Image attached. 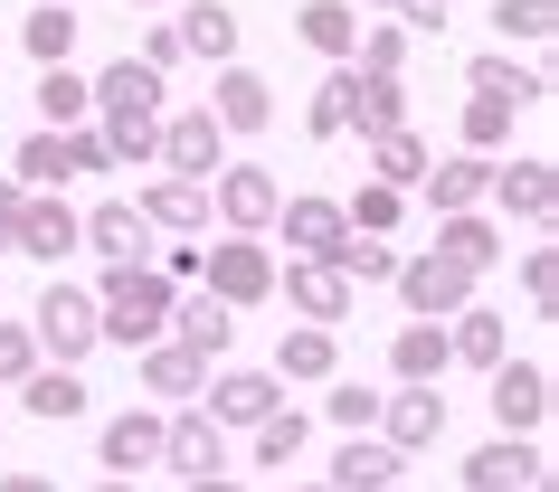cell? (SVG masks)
<instances>
[{
  "label": "cell",
  "mask_w": 559,
  "mask_h": 492,
  "mask_svg": "<svg viewBox=\"0 0 559 492\" xmlns=\"http://www.w3.org/2000/svg\"><path fill=\"white\" fill-rule=\"evenodd\" d=\"M95 341H115V350H143V341H162L171 332V275L162 265H105L95 275Z\"/></svg>",
  "instance_id": "cell-1"
},
{
  "label": "cell",
  "mask_w": 559,
  "mask_h": 492,
  "mask_svg": "<svg viewBox=\"0 0 559 492\" xmlns=\"http://www.w3.org/2000/svg\"><path fill=\"white\" fill-rule=\"evenodd\" d=\"M95 171H115L95 123H38L29 143L10 152V180L20 190H67V180H95Z\"/></svg>",
  "instance_id": "cell-2"
},
{
  "label": "cell",
  "mask_w": 559,
  "mask_h": 492,
  "mask_svg": "<svg viewBox=\"0 0 559 492\" xmlns=\"http://www.w3.org/2000/svg\"><path fill=\"white\" fill-rule=\"evenodd\" d=\"M29 341H38V360H58V370H86L95 350V293L86 285H67V275H48L38 285V303H29Z\"/></svg>",
  "instance_id": "cell-3"
},
{
  "label": "cell",
  "mask_w": 559,
  "mask_h": 492,
  "mask_svg": "<svg viewBox=\"0 0 559 492\" xmlns=\"http://www.w3.org/2000/svg\"><path fill=\"white\" fill-rule=\"evenodd\" d=\"M200 285L228 303V313H257L275 303V247L265 237H209L200 247Z\"/></svg>",
  "instance_id": "cell-4"
},
{
  "label": "cell",
  "mask_w": 559,
  "mask_h": 492,
  "mask_svg": "<svg viewBox=\"0 0 559 492\" xmlns=\"http://www.w3.org/2000/svg\"><path fill=\"white\" fill-rule=\"evenodd\" d=\"M275 200H285V180L265 161H218L209 171V228L218 237H265L275 228Z\"/></svg>",
  "instance_id": "cell-5"
},
{
  "label": "cell",
  "mask_w": 559,
  "mask_h": 492,
  "mask_svg": "<svg viewBox=\"0 0 559 492\" xmlns=\"http://www.w3.org/2000/svg\"><path fill=\"white\" fill-rule=\"evenodd\" d=\"M484 208H493L502 228H512V218H522V228H550L559 218V171L540 152H502L493 180H484Z\"/></svg>",
  "instance_id": "cell-6"
},
{
  "label": "cell",
  "mask_w": 559,
  "mask_h": 492,
  "mask_svg": "<svg viewBox=\"0 0 559 492\" xmlns=\"http://www.w3.org/2000/svg\"><path fill=\"white\" fill-rule=\"evenodd\" d=\"M275 303L295 322H323V332H342V322L360 313V285L342 275V265H313V256H285L275 265Z\"/></svg>",
  "instance_id": "cell-7"
},
{
  "label": "cell",
  "mask_w": 559,
  "mask_h": 492,
  "mask_svg": "<svg viewBox=\"0 0 559 492\" xmlns=\"http://www.w3.org/2000/svg\"><path fill=\"white\" fill-rule=\"evenodd\" d=\"M389 293H399V313H408V322H445V313H465V303H474V275H465V265H445L437 247H417V256H399Z\"/></svg>",
  "instance_id": "cell-8"
},
{
  "label": "cell",
  "mask_w": 559,
  "mask_h": 492,
  "mask_svg": "<svg viewBox=\"0 0 559 492\" xmlns=\"http://www.w3.org/2000/svg\"><path fill=\"white\" fill-rule=\"evenodd\" d=\"M228 455H237L228 427H218L200 398H190V407H162V473H180V483H190V473H237Z\"/></svg>",
  "instance_id": "cell-9"
},
{
  "label": "cell",
  "mask_w": 559,
  "mask_h": 492,
  "mask_svg": "<svg viewBox=\"0 0 559 492\" xmlns=\"http://www.w3.org/2000/svg\"><path fill=\"white\" fill-rule=\"evenodd\" d=\"M228 161V133H218V115L209 105H171L162 115V152H152V171H171V180H200L209 190V171Z\"/></svg>",
  "instance_id": "cell-10"
},
{
  "label": "cell",
  "mask_w": 559,
  "mask_h": 492,
  "mask_svg": "<svg viewBox=\"0 0 559 492\" xmlns=\"http://www.w3.org/2000/svg\"><path fill=\"white\" fill-rule=\"evenodd\" d=\"M484 407H493V435H540L550 427V370L540 360H493L484 370Z\"/></svg>",
  "instance_id": "cell-11"
},
{
  "label": "cell",
  "mask_w": 559,
  "mask_h": 492,
  "mask_svg": "<svg viewBox=\"0 0 559 492\" xmlns=\"http://www.w3.org/2000/svg\"><path fill=\"white\" fill-rule=\"evenodd\" d=\"M76 247H86V256H105V265H152L162 228H152L133 200H95V208H76Z\"/></svg>",
  "instance_id": "cell-12"
},
{
  "label": "cell",
  "mask_w": 559,
  "mask_h": 492,
  "mask_svg": "<svg viewBox=\"0 0 559 492\" xmlns=\"http://www.w3.org/2000/svg\"><path fill=\"white\" fill-rule=\"evenodd\" d=\"M265 237H285V256L332 265V256H342V237H352V218H342V200H323V190H295V200H275V228H265Z\"/></svg>",
  "instance_id": "cell-13"
},
{
  "label": "cell",
  "mask_w": 559,
  "mask_h": 492,
  "mask_svg": "<svg viewBox=\"0 0 559 492\" xmlns=\"http://www.w3.org/2000/svg\"><path fill=\"white\" fill-rule=\"evenodd\" d=\"M200 407H209L228 435H247L257 417H275V407H285V379H275V370H237V360H218V370H209V388H200Z\"/></svg>",
  "instance_id": "cell-14"
},
{
  "label": "cell",
  "mask_w": 559,
  "mask_h": 492,
  "mask_svg": "<svg viewBox=\"0 0 559 492\" xmlns=\"http://www.w3.org/2000/svg\"><path fill=\"white\" fill-rule=\"evenodd\" d=\"M427 247H437L445 265H465L474 285H484V275H493V265L512 256V228H502L493 208H445V218H437V237H427Z\"/></svg>",
  "instance_id": "cell-15"
},
{
  "label": "cell",
  "mask_w": 559,
  "mask_h": 492,
  "mask_svg": "<svg viewBox=\"0 0 559 492\" xmlns=\"http://www.w3.org/2000/svg\"><path fill=\"white\" fill-rule=\"evenodd\" d=\"M209 115H218V133H265V123H275V86H265L257 67L247 58H228V67H209Z\"/></svg>",
  "instance_id": "cell-16"
},
{
  "label": "cell",
  "mask_w": 559,
  "mask_h": 492,
  "mask_svg": "<svg viewBox=\"0 0 559 492\" xmlns=\"http://www.w3.org/2000/svg\"><path fill=\"white\" fill-rule=\"evenodd\" d=\"M133 388H143L152 407H190V398L209 388V360H200V350H180L171 332H162V341L133 350Z\"/></svg>",
  "instance_id": "cell-17"
},
{
  "label": "cell",
  "mask_w": 559,
  "mask_h": 492,
  "mask_svg": "<svg viewBox=\"0 0 559 492\" xmlns=\"http://www.w3.org/2000/svg\"><path fill=\"white\" fill-rule=\"evenodd\" d=\"M171 341H180V350H200L209 370H218V360L237 350V313H228L209 285H180V293H171Z\"/></svg>",
  "instance_id": "cell-18"
},
{
  "label": "cell",
  "mask_w": 559,
  "mask_h": 492,
  "mask_svg": "<svg viewBox=\"0 0 559 492\" xmlns=\"http://www.w3.org/2000/svg\"><path fill=\"white\" fill-rule=\"evenodd\" d=\"M370 435H389V445H399V455H427V445H445V388H389L380 398V427Z\"/></svg>",
  "instance_id": "cell-19"
},
{
  "label": "cell",
  "mask_w": 559,
  "mask_h": 492,
  "mask_svg": "<svg viewBox=\"0 0 559 492\" xmlns=\"http://www.w3.org/2000/svg\"><path fill=\"white\" fill-rule=\"evenodd\" d=\"M95 464H105V473H152V464H162V407H123V417H105V427H95Z\"/></svg>",
  "instance_id": "cell-20"
},
{
  "label": "cell",
  "mask_w": 559,
  "mask_h": 492,
  "mask_svg": "<svg viewBox=\"0 0 559 492\" xmlns=\"http://www.w3.org/2000/svg\"><path fill=\"white\" fill-rule=\"evenodd\" d=\"M465 95H502L512 115H531V105H550V67L512 58V48H484V58L465 67Z\"/></svg>",
  "instance_id": "cell-21"
},
{
  "label": "cell",
  "mask_w": 559,
  "mask_h": 492,
  "mask_svg": "<svg viewBox=\"0 0 559 492\" xmlns=\"http://www.w3.org/2000/svg\"><path fill=\"white\" fill-rule=\"evenodd\" d=\"M265 370L295 379V388H323V379H342V332H323V322H285Z\"/></svg>",
  "instance_id": "cell-22"
},
{
  "label": "cell",
  "mask_w": 559,
  "mask_h": 492,
  "mask_svg": "<svg viewBox=\"0 0 559 492\" xmlns=\"http://www.w3.org/2000/svg\"><path fill=\"white\" fill-rule=\"evenodd\" d=\"M323 483L332 492H389V483H408V455L389 435H342V455H332Z\"/></svg>",
  "instance_id": "cell-23"
},
{
  "label": "cell",
  "mask_w": 559,
  "mask_h": 492,
  "mask_svg": "<svg viewBox=\"0 0 559 492\" xmlns=\"http://www.w3.org/2000/svg\"><path fill=\"white\" fill-rule=\"evenodd\" d=\"M20 256H38L48 275L76 256V208H67L58 190H29V200H20Z\"/></svg>",
  "instance_id": "cell-24"
},
{
  "label": "cell",
  "mask_w": 559,
  "mask_h": 492,
  "mask_svg": "<svg viewBox=\"0 0 559 492\" xmlns=\"http://www.w3.org/2000/svg\"><path fill=\"white\" fill-rule=\"evenodd\" d=\"M133 208H143L162 237H209V190L200 180H171V171H152L143 190H133Z\"/></svg>",
  "instance_id": "cell-25"
},
{
  "label": "cell",
  "mask_w": 559,
  "mask_h": 492,
  "mask_svg": "<svg viewBox=\"0 0 559 492\" xmlns=\"http://www.w3.org/2000/svg\"><path fill=\"white\" fill-rule=\"evenodd\" d=\"M540 435H493V445H474L465 455V492H522L531 473H540Z\"/></svg>",
  "instance_id": "cell-26"
},
{
  "label": "cell",
  "mask_w": 559,
  "mask_h": 492,
  "mask_svg": "<svg viewBox=\"0 0 559 492\" xmlns=\"http://www.w3.org/2000/svg\"><path fill=\"white\" fill-rule=\"evenodd\" d=\"M95 115H171V76H152V67L123 48V58L95 76Z\"/></svg>",
  "instance_id": "cell-27"
},
{
  "label": "cell",
  "mask_w": 559,
  "mask_h": 492,
  "mask_svg": "<svg viewBox=\"0 0 559 492\" xmlns=\"http://www.w3.org/2000/svg\"><path fill=\"white\" fill-rule=\"evenodd\" d=\"M445 370H455L445 322H399V332H389V379H399V388H437Z\"/></svg>",
  "instance_id": "cell-28"
},
{
  "label": "cell",
  "mask_w": 559,
  "mask_h": 492,
  "mask_svg": "<svg viewBox=\"0 0 559 492\" xmlns=\"http://www.w3.org/2000/svg\"><path fill=\"white\" fill-rule=\"evenodd\" d=\"M20 407H29L38 427H76L95 407V388H86V370H58V360H38L29 379H20Z\"/></svg>",
  "instance_id": "cell-29"
},
{
  "label": "cell",
  "mask_w": 559,
  "mask_h": 492,
  "mask_svg": "<svg viewBox=\"0 0 559 492\" xmlns=\"http://www.w3.org/2000/svg\"><path fill=\"white\" fill-rule=\"evenodd\" d=\"M304 445H313V417H304L295 398L247 427V464H257V473H275V483H285V464H304Z\"/></svg>",
  "instance_id": "cell-30"
},
{
  "label": "cell",
  "mask_w": 559,
  "mask_h": 492,
  "mask_svg": "<svg viewBox=\"0 0 559 492\" xmlns=\"http://www.w3.org/2000/svg\"><path fill=\"white\" fill-rule=\"evenodd\" d=\"M360 161H370V180H389V190H408V200H417V180H427V161H437V143H427L417 123H399V133H370Z\"/></svg>",
  "instance_id": "cell-31"
},
{
  "label": "cell",
  "mask_w": 559,
  "mask_h": 492,
  "mask_svg": "<svg viewBox=\"0 0 559 492\" xmlns=\"http://www.w3.org/2000/svg\"><path fill=\"white\" fill-rule=\"evenodd\" d=\"M171 29H180V48H190L200 67L237 58V10H218V0H171Z\"/></svg>",
  "instance_id": "cell-32"
},
{
  "label": "cell",
  "mask_w": 559,
  "mask_h": 492,
  "mask_svg": "<svg viewBox=\"0 0 559 492\" xmlns=\"http://www.w3.org/2000/svg\"><path fill=\"white\" fill-rule=\"evenodd\" d=\"M484 180H493V161H484V152H455V161H427L417 200H427V218H445V208H484Z\"/></svg>",
  "instance_id": "cell-33"
},
{
  "label": "cell",
  "mask_w": 559,
  "mask_h": 492,
  "mask_svg": "<svg viewBox=\"0 0 559 492\" xmlns=\"http://www.w3.org/2000/svg\"><path fill=\"white\" fill-rule=\"evenodd\" d=\"M295 38H304L323 67H342V58L360 48V10H352V0H304V10H295Z\"/></svg>",
  "instance_id": "cell-34"
},
{
  "label": "cell",
  "mask_w": 559,
  "mask_h": 492,
  "mask_svg": "<svg viewBox=\"0 0 559 492\" xmlns=\"http://www.w3.org/2000/svg\"><path fill=\"white\" fill-rule=\"evenodd\" d=\"M445 350H455V370H493V360H512V332H502V313L465 303V313H445Z\"/></svg>",
  "instance_id": "cell-35"
},
{
  "label": "cell",
  "mask_w": 559,
  "mask_h": 492,
  "mask_svg": "<svg viewBox=\"0 0 559 492\" xmlns=\"http://www.w3.org/2000/svg\"><path fill=\"white\" fill-rule=\"evenodd\" d=\"M408 123V76H360L352 67V133L370 143V133H399Z\"/></svg>",
  "instance_id": "cell-36"
},
{
  "label": "cell",
  "mask_w": 559,
  "mask_h": 492,
  "mask_svg": "<svg viewBox=\"0 0 559 492\" xmlns=\"http://www.w3.org/2000/svg\"><path fill=\"white\" fill-rule=\"evenodd\" d=\"M38 123H95V76H76V58L67 67H38Z\"/></svg>",
  "instance_id": "cell-37"
},
{
  "label": "cell",
  "mask_w": 559,
  "mask_h": 492,
  "mask_svg": "<svg viewBox=\"0 0 559 492\" xmlns=\"http://www.w3.org/2000/svg\"><path fill=\"white\" fill-rule=\"evenodd\" d=\"M304 133H313V143H352V58L323 67V86L304 105Z\"/></svg>",
  "instance_id": "cell-38"
},
{
  "label": "cell",
  "mask_w": 559,
  "mask_h": 492,
  "mask_svg": "<svg viewBox=\"0 0 559 492\" xmlns=\"http://www.w3.org/2000/svg\"><path fill=\"white\" fill-rule=\"evenodd\" d=\"M20 48H29V67H67L76 58V10H67V0L29 10V20H20Z\"/></svg>",
  "instance_id": "cell-39"
},
{
  "label": "cell",
  "mask_w": 559,
  "mask_h": 492,
  "mask_svg": "<svg viewBox=\"0 0 559 492\" xmlns=\"http://www.w3.org/2000/svg\"><path fill=\"white\" fill-rule=\"evenodd\" d=\"M455 143L484 152V161H502V152H512V105H502V95H465V115H455Z\"/></svg>",
  "instance_id": "cell-40"
},
{
  "label": "cell",
  "mask_w": 559,
  "mask_h": 492,
  "mask_svg": "<svg viewBox=\"0 0 559 492\" xmlns=\"http://www.w3.org/2000/svg\"><path fill=\"white\" fill-rule=\"evenodd\" d=\"M559 0H493V48H550Z\"/></svg>",
  "instance_id": "cell-41"
},
{
  "label": "cell",
  "mask_w": 559,
  "mask_h": 492,
  "mask_svg": "<svg viewBox=\"0 0 559 492\" xmlns=\"http://www.w3.org/2000/svg\"><path fill=\"white\" fill-rule=\"evenodd\" d=\"M342 218H352L360 237H399V228H408V190H389V180H360L352 200H342Z\"/></svg>",
  "instance_id": "cell-42"
},
{
  "label": "cell",
  "mask_w": 559,
  "mask_h": 492,
  "mask_svg": "<svg viewBox=\"0 0 559 492\" xmlns=\"http://www.w3.org/2000/svg\"><path fill=\"white\" fill-rule=\"evenodd\" d=\"M408 48H417V38L399 29V20H360V48H352V67H360V76H408Z\"/></svg>",
  "instance_id": "cell-43"
},
{
  "label": "cell",
  "mask_w": 559,
  "mask_h": 492,
  "mask_svg": "<svg viewBox=\"0 0 559 492\" xmlns=\"http://www.w3.org/2000/svg\"><path fill=\"white\" fill-rule=\"evenodd\" d=\"M380 398H389V388H360V379H323V417H332L342 435H370V427H380Z\"/></svg>",
  "instance_id": "cell-44"
},
{
  "label": "cell",
  "mask_w": 559,
  "mask_h": 492,
  "mask_svg": "<svg viewBox=\"0 0 559 492\" xmlns=\"http://www.w3.org/2000/svg\"><path fill=\"white\" fill-rule=\"evenodd\" d=\"M105 133V161H152L162 152V115H95Z\"/></svg>",
  "instance_id": "cell-45"
},
{
  "label": "cell",
  "mask_w": 559,
  "mask_h": 492,
  "mask_svg": "<svg viewBox=\"0 0 559 492\" xmlns=\"http://www.w3.org/2000/svg\"><path fill=\"white\" fill-rule=\"evenodd\" d=\"M522 303H531V313H559V256H550V228H531V247H522Z\"/></svg>",
  "instance_id": "cell-46"
},
{
  "label": "cell",
  "mask_w": 559,
  "mask_h": 492,
  "mask_svg": "<svg viewBox=\"0 0 559 492\" xmlns=\"http://www.w3.org/2000/svg\"><path fill=\"white\" fill-rule=\"evenodd\" d=\"M332 265H342V275H352V285H389V275H399V247H389V237H342V256H332Z\"/></svg>",
  "instance_id": "cell-47"
},
{
  "label": "cell",
  "mask_w": 559,
  "mask_h": 492,
  "mask_svg": "<svg viewBox=\"0 0 559 492\" xmlns=\"http://www.w3.org/2000/svg\"><path fill=\"white\" fill-rule=\"evenodd\" d=\"M143 67H152V76H180V67H190V48H180V29H171V10H152V29H143Z\"/></svg>",
  "instance_id": "cell-48"
},
{
  "label": "cell",
  "mask_w": 559,
  "mask_h": 492,
  "mask_svg": "<svg viewBox=\"0 0 559 492\" xmlns=\"http://www.w3.org/2000/svg\"><path fill=\"white\" fill-rule=\"evenodd\" d=\"M29 370H38V341H29V322H10V313H0V388H20Z\"/></svg>",
  "instance_id": "cell-49"
},
{
  "label": "cell",
  "mask_w": 559,
  "mask_h": 492,
  "mask_svg": "<svg viewBox=\"0 0 559 492\" xmlns=\"http://www.w3.org/2000/svg\"><path fill=\"white\" fill-rule=\"evenodd\" d=\"M380 20H399L408 38H445V20H455V10H445V0H380Z\"/></svg>",
  "instance_id": "cell-50"
},
{
  "label": "cell",
  "mask_w": 559,
  "mask_h": 492,
  "mask_svg": "<svg viewBox=\"0 0 559 492\" xmlns=\"http://www.w3.org/2000/svg\"><path fill=\"white\" fill-rule=\"evenodd\" d=\"M20 200H29V190H20V180H0V256H20Z\"/></svg>",
  "instance_id": "cell-51"
},
{
  "label": "cell",
  "mask_w": 559,
  "mask_h": 492,
  "mask_svg": "<svg viewBox=\"0 0 559 492\" xmlns=\"http://www.w3.org/2000/svg\"><path fill=\"white\" fill-rule=\"evenodd\" d=\"M0 492H58V473H0Z\"/></svg>",
  "instance_id": "cell-52"
},
{
  "label": "cell",
  "mask_w": 559,
  "mask_h": 492,
  "mask_svg": "<svg viewBox=\"0 0 559 492\" xmlns=\"http://www.w3.org/2000/svg\"><path fill=\"white\" fill-rule=\"evenodd\" d=\"M180 492H247V483H237V473H190Z\"/></svg>",
  "instance_id": "cell-53"
},
{
  "label": "cell",
  "mask_w": 559,
  "mask_h": 492,
  "mask_svg": "<svg viewBox=\"0 0 559 492\" xmlns=\"http://www.w3.org/2000/svg\"><path fill=\"white\" fill-rule=\"evenodd\" d=\"M86 492H143V483H133V473H95Z\"/></svg>",
  "instance_id": "cell-54"
},
{
  "label": "cell",
  "mask_w": 559,
  "mask_h": 492,
  "mask_svg": "<svg viewBox=\"0 0 559 492\" xmlns=\"http://www.w3.org/2000/svg\"><path fill=\"white\" fill-rule=\"evenodd\" d=\"M285 492H332V483H323V473H313V483H285Z\"/></svg>",
  "instance_id": "cell-55"
},
{
  "label": "cell",
  "mask_w": 559,
  "mask_h": 492,
  "mask_svg": "<svg viewBox=\"0 0 559 492\" xmlns=\"http://www.w3.org/2000/svg\"><path fill=\"white\" fill-rule=\"evenodd\" d=\"M123 10H171V0H123Z\"/></svg>",
  "instance_id": "cell-56"
},
{
  "label": "cell",
  "mask_w": 559,
  "mask_h": 492,
  "mask_svg": "<svg viewBox=\"0 0 559 492\" xmlns=\"http://www.w3.org/2000/svg\"><path fill=\"white\" fill-rule=\"evenodd\" d=\"M352 10H360V20H370V10H380V0H352Z\"/></svg>",
  "instance_id": "cell-57"
},
{
  "label": "cell",
  "mask_w": 559,
  "mask_h": 492,
  "mask_svg": "<svg viewBox=\"0 0 559 492\" xmlns=\"http://www.w3.org/2000/svg\"><path fill=\"white\" fill-rule=\"evenodd\" d=\"M389 492H408V483H389Z\"/></svg>",
  "instance_id": "cell-58"
}]
</instances>
